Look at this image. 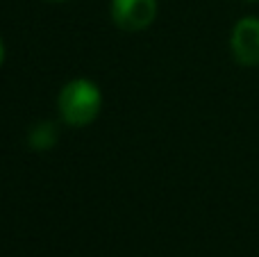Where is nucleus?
<instances>
[{
  "instance_id": "obj_3",
  "label": "nucleus",
  "mask_w": 259,
  "mask_h": 257,
  "mask_svg": "<svg viewBox=\"0 0 259 257\" xmlns=\"http://www.w3.org/2000/svg\"><path fill=\"white\" fill-rule=\"evenodd\" d=\"M232 55L243 66H257L259 64V18L246 16L234 25L232 30Z\"/></svg>"
},
{
  "instance_id": "obj_6",
  "label": "nucleus",
  "mask_w": 259,
  "mask_h": 257,
  "mask_svg": "<svg viewBox=\"0 0 259 257\" xmlns=\"http://www.w3.org/2000/svg\"><path fill=\"white\" fill-rule=\"evenodd\" d=\"M248 3H255V0H248Z\"/></svg>"
},
{
  "instance_id": "obj_4",
  "label": "nucleus",
  "mask_w": 259,
  "mask_h": 257,
  "mask_svg": "<svg viewBox=\"0 0 259 257\" xmlns=\"http://www.w3.org/2000/svg\"><path fill=\"white\" fill-rule=\"evenodd\" d=\"M30 141H32V146H34V148H39V150L50 148V146L55 144V125H50V123H46V125L36 127V130L32 132Z\"/></svg>"
},
{
  "instance_id": "obj_1",
  "label": "nucleus",
  "mask_w": 259,
  "mask_h": 257,
  "mask_svg": "<svg viewBox=\"0 0 259 257\" xmlns=\"http://www.w3.org/2000/svg\"><path fill=\"white\" fill-rule=\"evenodd\" d=\"M100 91L89 80H73L59 94V112L68 125H89L100 112Z\"/></svg>"
},
{
  "instance_id": "obj_2",
  "label": "nucleus",
  "mask_w": 259,
  "mask_h": 257,
  "mask_svg": "<svg viewBox=\"0 0 259 257\" xmlns=\"http://www.w3.org/2000/svg\"><path fill=\"white\" fill-rule=\"evenodd\" d=\"M112 16L127 32L143 30L155 21L157 0H112Z\"/></svg>"
},
{
  "instance_id": "obj_5",
  "label": "nucleus",
  "mask_w": 259,
  "mask_h": 257,
  "mask_svg": "<svg viewBox=\"0 0 259 257\" xmlns=\"http://www.w3.org/2000/svg\"><path fill=\"white\" fill-rule=\"evenodd\" d=\"M3 57H5V50H3V44H0V64H3Z\"/></svg>"
}]
</instances>
